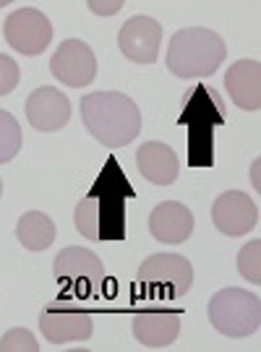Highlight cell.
<instances>
[{
  "label": "cell",
  "instance_id": "9a60e30c",
  "mask_svg": "<svg viewBox=\"0 0 261 352\" xmlns=\"http://www.w3.org/2000/svg\"><path fill=\"white\" fill-rule=\"evenodd\" d=\"M225 89L240 110L256 113L261 107V63L259 60H238L225 74Z\"/></svg>",
  "mask_w": 261,
  "mask_h": 352
},
{
  "label": "cell",
  "instance_id": "d6986e66",
  "mask_svg": "<svg viewBox=\"0 0 261 352\" xmlns=\"http://www.w3.org/2000/svg\"><path fill=\"white\" fill-rule=\"evenodd\" d=\"M21 144H24V133L19 120L8 110H0V164L11 162L21 151Z\"/></svg>",
  "mask_w": 261,
  "mask_h": 352
},
{
  "label": "cell",
  "instance_id": "7c38bea8",
  "mask_svg": "<svg viewBox=\"0 0 261 352\" xmlns=\"http://www.w3.org/2000/svg\"><path fill=\"white\" fill-rule=\"evenodd\" d=\"M162 26L152 16H134L118 32V47L131 63L152 65L160 58Z\"/></svg>",
  "mask_w": 261,
  "mask_h": 352
},
{
  "label": "cell",
  "instance_id": "7a4b0ae2",
  "mask_svg": "<svg viewBox=\"0 0 261 352\" xmlns=\"http://www.w3.org/2000/svg\"><path fill=\"white\" fill-rule=\"evenodd\" d=\"M81 120L89 136L107 149L128 146L141 131L136 102L123 91H94L81 97Z\"/></svg>",
  "mask_w": 261,
  "mask_h": 352
},
{
  "label": "cell",
  "instance_id": "8992f818",
  "mask_svg": "<svg viewBox=\"0 0 261 352\" xmlns=\"http://www.w3.org/2000/svg\"><path fill=\"white\" fill-rule=\"evenodd\" d=\"M52 277L61 285L65 295L74 298H92L105 285V264L100 256L81 245L63 248L52 261Z\"/></svg>",
  "mask_w": 261,
  "mask_h": 352
},
{
  "label": "cell",
  "instance_id": "2e32d148",
  "mask_svg": "<svg viewBox=\"0 0 261 352\" xmlns=\"http://www.w3.org/2000/svg\"><path fill=\"white\" fill-rule=\"evenodd\" d=\"M149 232L160 243H183L194 232V214L186 204L162 201L149 214Z\"/></svg>",
  "mask_w": 261,
  "mask_h": 352
},
{
  "label": "cell",
  "instance_id": "603a6c76",
  "mask_svg": "<svg viewBox=\"0 0 261 352\" xmlns=\"http://www.w3.org/2000/svg\"><path fill=\"white\" fill-rule=\"evenodd\" d=\"M89 11H94L97 16H112L123 8V0H112V3H102V0H89Z\"/></svg>",
  "mask_w": 261,
  "mask_h": 352
},
{
  "label": "cell",
  "instance_id": "5b68a950",
  "mask_svg": "<svg viewBox=\"0 0 261 352\" xmlns=\"http://www.w3.org/2000/svg\"><path fill=\"white\" fill-rule=\"evenodd\" d=\"M209 324L225 337L243 340L256 334L261 327V300L243 287H225L209 300Z\"/></svg>",
  "mask_w": 261,
  "mask_h": 352
},
{
  "label": "cell",
  "instance_id": "4fadbf2b",
  "mask_svg": "<svg viewBox=\"0 0 261 352\" xmlns=\"http://www.w3.org/2000/svg\"><path fill=\"white\" fill-rule=\"evenodd\" d=\"M26 120L42 133H55L71 120V100L55 87H39L26 100Z\"/></svg>",
  "mask_w": 261,
  "mask_h": 352
},
{
  "label": "cell",
  "instance_id": "ffe728a7",
  "mask_svg": "<svg viewBox=\"0 0 261 352\" xmlns=\"http://www.w3.org/2000/svg\"><path fill=\"white\" fill-rule=\"evenodd\" d=\"M238 272L240 277L249 279L251 285H261V243L251 240L238 253Z\"/></svg>",
  "mask_w": 261,
  "mask_h": 352
},
{
  "label": "cell",
  "instance_id": "3957f363",
  "mask_svg": "<svg viewBox=\"0 0 261 352\" xmlns=\"http://www.w3.org/2000/svg\"><path fill=\"white\" fill-rule=\"evenodd\" d=\"M180 126H188V164L211 167L214 128L225 123V102L211 87L196 84L180 102Z\"/></svg>",
  "mask_w": 261,
  "mask_h": 352
},
{
  "label": "cell",
  "instance_id": "44dd1931",
  "mask_svg": "<svg viewBox=\"0 0 261 352\" xmlns=\"http://www.w3.org/2000/svg\"><path fill=\"white\" fill-rule=\"evenodd\" d=\"M0 352H39L37 337L29 329H11L0 337Z\"/></svg>",
  "mask_w": 261,
  "mask_h": 352
},
{
  "label": "cell",
  "instance_id": "5bb4252c",
  "mask_svg": "<svg viewBox=\"0 0 261 352\" xmlns=\"http://www.w3.org/2000/svg\"><path fill=\"white\" fill-rule=\"evenodd\" d=\"M180 334V314L170 308H144L134 316V337L147 350L170 347Z\"/></svg>",
  "mask_w": 261,
  "mask_h": 352
},
{
  "label": "cell",
  "instance_id": "9c48e42d",
  "mask_svg": "<svg viewBox=\"0 0 261 352\" xmlns=\"http://www.w3.org/2000/svg\"><path fill=\"white\" fill-rule=\"evenodd\" d=\"M39 329L50 344H68V342H87L94 331V324L89 311L79 305L50 302L39 314Z\"/></svg>",
  "mask_w": 261,
  "mask_h": 352
},
{
  "label": "cell",
  "instance_id": "ac0fdd59",
  "mask_svg": "<svg viewBox=\"0 0 261 352\" xmlns=\"http://www.w3.org/2000/svg\"><path fill=\"white\" fill-rule=\"evenodd\" d=\"M16 240L26 251H48L55 240V222L45 212L21 214L16 225Z\"/></svg>",
  "mask_w": 261,
  "mask_h": 352
},
{
  "label": "cell",
  "instance_id": "ba28073f",
  "mask_svg": "<svg viewBox=\"0 0 261 352\" xmlns=\"http://www.w3.org/2000/svg\"><path fill=\"white\" fill-rule=\"evenodd\" d=\"M3 37L16 52L34 58L48 50L52 39L50 19L37 8H16L3 24Z\"/></svg>",
  "mask_w": 261,
  "mask_h": 352
},
{
  "label": "cell",
  "instance_id": "30bf717a",
  "mask_svg": "<svg viewBox=\"0 0 261 352\" xmlns=\"http://www.w3.org/2000/svg\"><path fill=\"white\" fill-rule=\"evenodd\" d=\"M50 74L71 89H84L97 76V58L87 42L81 39H65L61 47L52 52Z\"/></svg>",
  "mask_w": 261,
  "mask_h": 352
},
{
  "label": "cell",
  "instance_id": "277c9868",
  "mask_svg": "<svg viewBox=\"0 0 261 352\" xmlns=\"http://www.w3.org/2000/svg\"><path fill=\"white\" fill-rule=\"evenodd\" d=\"M227 47L225 39L204 26H188L175 32L167 47V71L175 78H201L211 76L222 65Z\"/></svg>",
  "mask_w": 261,
  "mask_h": 352
},
{
  "label": "cell",
  "instance_id": "8fae6325",
  "mask_svg": "<svg viewBox=\"0 0 261 352\" xmlns=\"http://www.w3.org/2000/svg\"><path fill=\"white\" fill-rule=\"evenodd\" d=\"M211 222L222 235L243 238L253 227H259V206L243 190H225L211 204Z\"/></svg>",
  "mask_w": 261,
  "mask_h": 352
},
{
  "label": "cell",
  "instance_id": "cb8c5ba5",
  "mask_svg": "<svg viewBox=\"0 0 261 352\" xmlns=\"http://www.w3.org/2000/svg\"><path fill=\"white\" fill-rule=\"evenodd\" d=\"M259 167H261L259 160H256V162H253V167H251V180H253V188H256V190L261 188V183H259Z\"/></svg>",
  "mask_w": 261,
  "mask_h": 352
},
{
  "label": "cell",
  "instance_id": "7402d4cb",
  "mask_svg": "<svg viewBox=\"0 0 261 352\" xmlns=\"http://www.w3.org/2000/svg\"><path fill=\"white\" fill-rule=\"evenodd\" d=\"M19 63L8 58V55H0V97H6V94H11L13 89L19 87Z\"/></svg>",
  "mask_w": 261,
  "mask_h": 352
},
{
  "label": "cell",
  "instance_id": "e0dca14e",
  "mask_svg": "<svg viewBox=\"0 0 261 352\" xmlns=\"http://www.w3.org/2000/svg\"><path fill=\"white\" fill-rule=\"evenodd\" d=\"M136 167L138 173L154 186H173L178 180L180 162H178V154L173 146H167L162 141H147L136 151Z\"/></svg>",
  "mask_w": 261,
  "mask_h": 352
},
{
  "label": "cell",
  "instance_id": "52a82bcc",
  "mask_svg": "<svg viewBox=\"0 0 261 352\" xmlns=\"http://www.w3.org/2000/svg\"><path fill=\"white\" fill-rule=\"evenodd\" d=\"M136 282L152 298H183L194 287V266L178 253H154L138 266Z\"/></svg>",
  "mask_w": 261,
  "mask_h": 352
},
{
  "label": "cell",
  "instance_id": "6da1fadb",
  "mask_svg": "<svg viewBox=\"0 0 261 352\" xmlns=\"http://www.w3.org/2000/svg\"><path fill=\"white\" fill-rule=\"evenodd\" d=\"M134 196L118 160H107L100 177L79 201L74 222L79 235L97 243H118L125 238V201Z\"/></svg>",
  "mask_w": 261,
  "mask_h": 352
},
{
  "label": "cell",
  "instance_id": "d4e9b609",
  "mask_svg": "<svg viewBox=\"0 0 261 352\" xmlns=\"http://www.w3.org/2000/svg\"><path fill=\"white\" fill-rule=\"evenodd\" d=\"M0 196H3V180H0Z\"/></svg>",
  "mask_w": 261,
  "mask_h": 352
}]
</instances>
